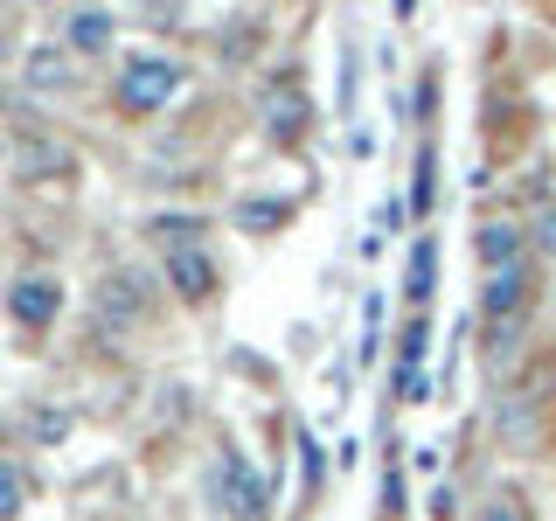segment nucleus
I'll use <instances>...</instances> for the list:
<instances>
[{
    "mask_svg": "<svg viewBox=\"0 0 556 521\" xmlns=\"http://www.w3.org/2000/svg\"><path fill=\"white\" fill-rule=\"evenodd\" d=\"M181 91V63H167V56H132L126 69H118V84H112V104L126 118H147V112H161V104Z\"/></svg>",
    "mask_w": 556,
    "mask_h": 521,
    "instance_id": "f257e3e1",
    "label": "nucleus"
},
{
    "mask_svg": "<svg viewBox=\"0 0 556 521\" xmlns=\"http://www.w3.org/2000/svg\"><path fill=\"white\" fill-rule=\"evenodd\" d=\"M208 486H216V508L230 514V521H265V480L251 473V459H243V452H223Z\"/></svg>",
    "mask_w": 556,
    "mask_h": 521,
    "instance_id": "f03ea898",
    "label": "nucleus"
},
{
    "mask_svg": "<svg viewBox=\"0 0 556 521\" xmlns=\"http://www.w3.org/2000/svg\"><path fill=\"white\" fill-rule=\"evenodd\" d=\"M521 306H529V265H508V271H486L480 313H486V327H494V355H501V341L515 334Z\"/></svg>",
    "mask_w": 556,
    "mask_h": 521,
    "instance_id": "7ed1b4c3",
    "label": "nucleus"
},
{
    "mask_svg": "<svg viewBox=\"0 0 556 521\" xmlns=\"http://www.w3.org/2000/svg\"><path fill=\"white\" fill-rule=\"evenodd\" d=\"M8 313L22 327H49L63 313V285L56 278H42V271H28V278H14V292H8Z\"/></svg>",
    "mask_w": 556,
    "mask_h": 521,
    "instance_id": "20e7f679",
    "label": "nucleus"
},
{
    "mask_svg": "<svg viewBox=\"0 0 556 521\" xmlns=\"http://www.w3.org/2000/svg\"><path fill=\"white\" fill-rule=\"evenodd\" d=\"M167 285L181 292V300H208V292H216V265H208L202 251H174L167 257Z\"/></svg>",
    "mask_w": 556,
    "mask_h": 521,
    "instance_id": "39448f33",
    "label": "nucleus"
},
{
    "mask_svg": "<svg viewBox=\"0 0 556 521\" xmlns=\"http://www.w3.org/2000/svg\"><path fill=\"white\" fill-rule=\"evenodd\" d=\"M480 265L486 271L529 265V257H521V230H515V223H480Z\"/></svg>",
    "mask_w": 556,
    "mask_h": 521,
    "instance_id": "423d86ee",
    "label": "nucleus"
},
{
    "mask_svg": "<svg viewBox=\"0 0 556 521\" xmlns=\"http://www.w3.org/2000/svg\"><path fill=\"white\" fill-rule=\"evenodd\" d=\"M431 278H439V243H431V237H417V251H410V285H404L417 306L431 300Z\"/></svg>",
    "mask_w": 556,
    "mask_h": 521,
    "instance_id": "0eeeda50",
    "label": "nucleus"
},
{
    "mask_svg": "<svg viewBox=\"0 0 556 521\" xmlns=\"http://www.w3.org/2000/svg\"><path fill=\"white\" fill-rule=\"evenodd\" d=\"M265 112H271V118H265V126H271V139H300V126H306V98H300V91L271 98Z\"/></svg>",
    "mask_w": 556,
    "mask_h": 521,
    "instance_id": "6e6552de",
    "label": "nucleus"
},
{
    "mask_svg": "<svg viewBox=\"0 0 556 521\" xmlns=\"http://www.w3.org/2000/svg\"><path fill=\"white\" fill-rule=\"evenodd\" d=\"M70 42H77V49H104V42H112V14H98V8L70 14Z\"/></svg>",
    "mask_w": 556,
    "mask_h": 521,
    "instance_id": "1a4fd4ad",
    "label": "nucleus"
},
{
    "mask_svg": "<svg viewBox=\"0 0 556 521\" xmlns=\"http://www.w3.org/2000/svg\"><path fill=\"white\" fill-rule=\"evenodd\" d=\"M22 508H28V480H22L14 459H0V521H14Z\"/></svg>",
    "mask_w": 556,
    "mask_h": 521,
    "instance_id": "9d476101",
    "label": "nucleus"
},
{
    "mask_svg": "<svg viewBox=\"0 0 556 521\" xmlns=\"http://www.w3.org/2000/svg\"><path fill=\"white\" fill-rule=\"evenodd\" d=\"M147 300H139V278L132 271H118V278H104V313H118V320H126V313H139Z\"/></svg>",
    "mask_w": 556,
    "mask_h": 521,
    "instance_id": "9b49d317",
    "label": "nucleus"
},
{
    "mask_svg": "<svg viewBox=\"0 0 556 521\" xmlns=\"http://www.w3.org/2000/svg\"><path fill=\"white\" fill-rule=\"evenodd\" d=\"M195 230H202L195 216H161V223H153V237L167 243V257H174V251H195Z\"/></svg>",
    "mask_w": 556,
    "mask_h": 521,
    "instance_id": "f8f14e48",
    "label": "nucleus"
},
{
    "mask_svg": "<svg viewBox=\"0 0 556 521\" xmlns=\"http://www.w3.org/2000/svg\"><path fill=\"white\" fill-rule=\"evenodd\" d=\"M473 521H535V514H529V500H521V494H494Z\"/></svg>",
    "mask_w": 556,
    "mask_h": 521,
    "instance_id": "ddd939ff",
    "label": "nucleus"
},
{
    "mask_svg": "<svg viewBox=\"0 0 556 521\" xmlns=\"http://www.w3.org/2000/svg\"><path fill=\"white\" fill-rule=\"evenodd\" d=\"M28 84H35V91H49V84H70V63L56 56V49H42V56H35V69H28Z\"/></svg>",
    "mask_w": 556,
    "mask_h": 521,
    "instance_id": "4468645a",
    "label": "nucleus"
},
{
    "mask_svg": "<svg viewBox=\"0 0 556 521\" xmlns=\"http://www.w3.org/2000/svg\"><path fill=\"white\" fill-rule=\"evenodd\" d=\"M278 216H286V202H243V208H237L243 230H265V223H278Z\"/></svg>",
    "mask_w": 556,
    "mask_h": 521,
    "instance_id": "2eb2a0df",
    "label": "nucleus"
},
{
    "mask_svg": "<svg viewBox=\"0 0 556 521\" xmlns=\"http://www.w3.org/2000/svg\"><path fill=\"white\" fill-rule=\"evenodd\" d=\"M431 167H439V161H431V147H425V153H417V195H410V208H417V216L431 208Z\"/></svg>",
    "mask_w": 556,
    "mask_h": 521,
    "instance_id": "dca6fc26",
    "label": "nucleus"
},
{
    "mask_svg": "<svg viewBox=\"0 0 556 521\" xmlns=\"http://www.w3.org/2000/svg\"><path fill=\"white\" fill-rule=\"evenodd\" d=\"M63 431H70L63 410H35V439H63Z\"/></svg>",
    "mask_w": 556,
    "mask_h": 521,
    "instance_id": "f3484780",
    "label": "nucleus"
},
{
    "mask_svg": "<svg viewBox=\"0 0 556 521\" xmlns=\"http://www.w3.org/2000/svg\"><path fill=\"white\" fill-rule=\"evenodd\" d=\"M535 237H543V251H556V208H543V223H535Z\"/></svg>",
    "mask_w": 556,
    "mask_h": 521,
    "instance_id": "a211bd4d",
    "label": "nucleus"
},
{
    "mask_svg": "<svg viewBox=\"0 0 556 521\" xmlns=\"http://www.w3.org/2000/svg\"><path fill=\"white\" fill-rule=\"evenodd\" d=\"M0 42H8V35H0Z\"/></svg>",
    "mask_w": 556,
    "mask_h": 521,
    "instance_id": "6ab92c4d",
    "label": "nucleus"
}]
</instances>
